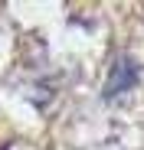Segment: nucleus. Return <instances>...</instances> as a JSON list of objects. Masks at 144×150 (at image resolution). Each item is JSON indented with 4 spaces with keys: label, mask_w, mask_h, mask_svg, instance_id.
Here are the masks:
<instances>
[{
    "label": "nucleus",
    "mask_w": 144,
    "mask_h": 150,
    "mask_svg": "<svg viewBox=\"0 0 144 150\" xmlns=\"http://www.w3.org/2000/svg\"><path fill=\"white\" fill-rule=\"evenodd\" d=\"M138 65H134V59H128V56H121V59H115V65H111V72H108V82H105V98H115V95H125V91H131L134 85H138Z\"/></svg>",
    "instance_id": "nucleus-1"
}]
</instances>
